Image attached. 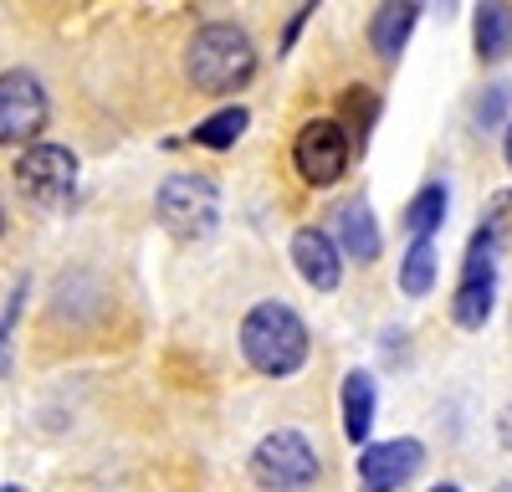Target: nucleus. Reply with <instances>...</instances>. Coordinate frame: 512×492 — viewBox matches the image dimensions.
<instances>
[{
    "mask_svg": "<svg viewBox=\"0 0 512 492\" xmlns=\"http://www.w3.org/2000/svg\"><path fill=\"white\" fill-rule=\"evenodd\" d=\"M185 67H190V82L200 93H236V88H246L251 72H256V47H251V36L241 26L216 21V26L195 31Z\"/></svg>",
    "mask_w": 512,
    "mask_h": 492,
    "instance_id": "nucleus-1",
    "label": "nucleus"
},
{
    "mask_svg": "<svg viewBox=\"0 0 512 492\" xmlns=\"http://www.w3.org/2000/svg\"><path fill=\"white\" fill-rule=\"evenodd\" d=\"M241 349L262 375H292L308 359V323L287 303H256L241 323Z\"/></svg>",
    "mask_w": 512,
    "mask_h": 492,
    "instance_id": "nucleus-2",
    "label": "nucleus"
},
{
    "mask_svg": "<svg viewBox=\"0 0 512 492\" xmlns=\"http://www.w3.org/2000/svg\"><path fill=\"white\" fill-rule=\"evenodd\" d=\"M154 205H159L164 231L180 236V241L205 236L210 226H216V216H221V195H216V185H210L205 175H169L159 185V200Z\"/></svg>",
    "mask_w": 512,
    "mask_h": 492,
    "instance_id": "nucleus-3",
    "label": "nucleus"
},
{
    "mask_svg": "<svg viewBox=\"0 0 512 492\" xmlns=\"http://www.w3.org/2000/svg\"><path fill=\"white\" fill-rule=\"evenodd\" d=\"M251 477L267 492H297L318 477V451L297 431H272L251 451Z\"/></svg>",
    "mask_w": 512,
    "mask_h": 492,
    "instance_id": "nucleus-4",
    "label": "nucleus"
},
{
    "mask_svg": "<svg viewBox=\"0 0 512 492\" xmlns=\"http://www.w3.org/2000/svg\"><path fill=\"white\" fill-rule=\"evenodd\" d=\"M492 298H497V246L472 231L466 241V262H461V282H456V298H451V313L461 328H482L492 318Z\"/></svg>",
    "mask_w": 512,
    "mask_h": 492,
    "instance_id": "nucleus-5",
    "label": "nucleus"
},
{
    "mask_svg": "<svg viewBox=\"0 0 512 492\" xmlns=\"http://www.w3.org/2000/svg\"><path fill=\"white\" fill-rule=\"evenodd\" d=\"M16 185L26 190V200L47 205V211H62L77 190V159L57 144H31L16 159Z\"/></svg>",
    "mask_w": 512,
    "mask_h": 492,
    "instance_id": "nucleus-6",
    "label": "nucleus"
},
{
    "mask_svg": "<svg viewBox=\"0 0 512 492\" xmlns=\"http://www.w3.org/2000/svg\"><path fill=\"white\" fill-rule=\"evenodd\" d=\"M292 164L308 185H333L349 170V129L338 118L303 123V129H297V144H292Z\"/></svg>",
    "mask_w": 512,
    "mask_h": 492,
    "instance_id": "nucleus-7",
    "label": "nucleus"
},
{
    "mask_svg": "<svg viewBox=\"0 0 512 492\" xmlns=\"http://www.w3.org/2000/svg\"><path fill=\"white\" fill-rule=\"evenodd\" d=\"M47 129V93L31 72H0V144H31Z\"/></svg>",
    "mask_w": 512,
    "mask_h": 492,
    "instance_id": "nucleus-8",
    "label": "nucleus"
},
{
    "mask_svg": "<svg viewBox=\"0 0 512 492\" xmlns=\"http://www.w3.org/2000/svg\"><path fill=\"white\" fill-rule=\"evenodd\" d=\"M420 462H425V446L420 441H410V436L379 441V446H369L364 457H359V482L369 492H400L420 472Z\"/></svg>",
    "mask_w": 512,
    "mask_h": 492,
    "instance_id": "nucleus-9",
    "label": "nucleus"
},
{
    "mask_svg": "<svg viewBox=\"0 0 512 492\" xmlns=\"http://www.w3.org/2000/svg\"><path fill=\"white\" fill-rule=\"evenodd\" d=\"M292 262H297V272H303V282H308V287H318V293H333L338 277H344V267H338V246H333V236H328V231H318V226H303V231L292 236Z\"/></svg>",
    "mask_w": 512,
    "mask_h": 492,
    "instance_id": "nucleus-10",
    "label": "nucleus"
},
{
    "mask_svg": "<svg viewBox=\"0 0 512 492\" xmlns=\"http://www.w3.org/2000/svg\"><path fill=\"white\" fill-rule=\"evenodd\" d=\"M415 21H420V6H410V0H390V6H379V11H374V21H369V41H374V52H379L384 62H395V57L405 52V41H410Z\"/></svg>",
    "mask_w": 512,
    "mask_h": 492,
    "instance_id": "nucleus-11",
    "label": "nucleus"
},
{
    "mask_svg": "<svg viewBox=\"0 0 512 492\" xmlns=\"http://www.w3.org/2000/svg\"><path fill=\"white\" fill-rule=\"evenodd\" d=\"M338 241H344V252L359 257V262H374L379 257V226H374L364 200H349L344 211H338Z\"/></svg>",
    "mask_w": 512,
    "mask_h": 492,
    "instance_id": "nucleus-12",
    "label": "nucleus"
},
{
    "mask_svg": "<svg viewBox=\"0 0 512 492\" xmlns=\"http://www.w3.org/2000/svg\"><path fill=\"white\" fill-rule=\"evenodd\" d=\"M369 426H374V375L354 369V375L344 380V436L364 441Z\"/></svg>",
    "mask_w": 512,
    "mask_h": 492,
    "instance_id": "nucleus-13",
    "label": "nucleus"
},
{
    "mask_svg": "<svg viewBox=\"0 0 512 492\" xmlns=\"http://www.w3.org/2000/svg\"><path fill=\"white\" fill-rule=\"evenodd\" d=\"M512 52V6H482L477 11V57L502 62Z\"/></svg>",
    "mask_w": 512,
    "mask_h": 492,
    "instance_id": "nucleus-14",
    "label": "nucleus"
},
{
    "mask_svg": "<svg viewBox=\"0 0 512 492\" xmlns=\"http://www.w3.org/2000/svg\"><path fill=\"white\" fill-rule=\"evenodd\" d=\"M441 216H446V185H441V180H431L425 190H415L410 205H405V226H410L415 241H431V231L441 226Z\"/></svg>",
    "mask_w": 512,
    "mask_h": 492,
    "instance_id": "nucleus-15",
    "label": "nucleus"
},
{
    "mask_svg": "<svg viewBox=\"0 0 512 492\" xmlns=\"http://www.w3.org/2000/svg\"><path fill=\"white\" fill-rule=\"evenodd\" d=\"M246 123H251V113L236 103V108H221V113H210L205 123H195V144H205V149H231L241 134H246Z\"/></svg>",
    "mask_w": 512,
    "mask_h": 492,
    "instance_id": "nucleus-16",
    "label": "nucleus"
},
{
    "mask_svg": "<svg viewBox=\"0 0 512 492\" xmlns=\"http://www.w3.org/2000/svg\"><path fill=\"white\" fill-rule=\"evenodd\" d=\"M400 287L410 298H425L436 287V246L431 241H410V252L400 262Z\"/></svg>",
    "mask_w": 512,
    "mask_h": 492,
    "instance_id": "nucleus-17",
    "label": "nucleus"
},
{
    "mask_svg": "<svg viewBox=\"0 0 512 492\" xmlns=\"http://www.w3.org/2000/svg\"><path fill=\"white\" fill-rule=\"evenodd\" d=\"M492 246H507L512 252V190H497L492 200H487V216H482V226H477Z\"/></svg>",
    "mask_w": 512,
    "mask_h": 492,
    "instance_id": "nucleus-18",
    "label": "nucleus"
},
{
    "mask_svg": "<svg viewBox=\"0 0 512 492\" xmlns=\"http://www.w3.org/2000/svg\"><path fill=\"white\" fill-rule=\"evenodd\" d=\"M502 108H507V88H487V103L477 108V118H482V123H497Z\"/></svg>",
    "mask_w": 512,
    "mask_h": 492,
    "instance_id": "nucleus-19",
    "label": "nucleus"
},
{
    "mask_svg": "<svg viewBox=\"0 0 512 492\" xmlns=\"http://www.w3.org/2000/svg\"><path fill=\"white\" fill-rule=\"evenodd\" d=\"M497 436H502V446L512 451V405L502 410V421H497Z\"/></svg>",
    "mask_w": 512,
    "mask_h": 492,
    "instance_id": "nucleus-20",
    "label": "nucleus"
},
{
    "mask_svg": "<svg viewBox=\"0 0 512 492\" xmlns=\"http://www.w3.org/2000/svg\"><path fill=\"white\" fill-rule=\"evenodd\" d=\"M0 375H6V318H0Z\"/></svg>",
    "mask_w": 512,
    "mask_h": 492,
    "instance_id": "nucleus-21",
    "label": "nucleus"
},
{
    "mask_svg": "<svg viewBox=\"0 0 512 492\" xmlns=\"http://www.w3.org/2000/svg\"><path fill=\"white\" fill-rule=\"evenodd\" d=\"M431 492H461V487H451V482H441V487H431Z\"/></svg>",
    "mask_w": 512,
    "mask_h": 492,
    "instance_id": "nucleus-22",
    "label": "nucleus"
},
{
    "mask_svg": "<svg viewBox=\"0 0 512 492\" xmlns=\"http://www.w3.org/2000/svg\"><path fill=\"white\" fill-rule=\"evenodd\" d=\"M502 149H507V164H512V129H507V144Z\"/></svg>",
    "mask_w": 512,
    "mask_h": 492,
    "instance_id": "nucleus-23",
    "label": "nucleus"
},
{
    "mask_svg": "<svg viewBox=\"0 0 512 492\" xmlns=\"http://www.w3.org/2000/svg\"><path fill=\"white\" fill-rule=\"evenodd\" d=\"M0 231H6V216H0Z\"/></svg>",
    "mask_w": 512,
    "mask_h": 492,
    "instance_id": "nucleus-24",
    "label": "nucleus"
},
{
    "mask_svg": "<svg viewBox=\"0 0 512 492\" xmlns=\"http://www.w3.org/2000/svg\"><path fill=\"white\" fill-rule=\"evenodd\" d=\"M6 492H21V487H6Z\"/></svg>",
    "mask_w": 512,
    "mask_h": 492,
    "instance_id": "nucleus-25",
    "label": "nucleus"
}]
</instances>
